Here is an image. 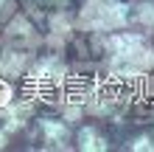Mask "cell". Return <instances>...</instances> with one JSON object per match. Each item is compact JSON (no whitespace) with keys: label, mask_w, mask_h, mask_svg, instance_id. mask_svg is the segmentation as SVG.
I'll return each mask as SVG.
<instances>
[{"label":"cell","mask_w":154,"mask_h":152,"mask_svg":"<svg viewBox=\"0 0 154 152\" xmlns=\"http://www.w3.org/2000/svg\"><path fill=\"white\" fill-rule=\"evenodd\" d=\"M6 141H8V132H6V130H0V149L6 147Z\"/></svg>","instance_id":"obj_12"},{"label":"cell","mask_w":154,"mask_h":152,"mask_svg":"<svg viewBox=\"0 0 154 152\" xmlns=\"http://www.w3.org/2000/svg\"><path fill=\"white\" fill-rule=\"evenodd\" d=\"M132 149L134 152H143V149H154V138H149V135H140L137 141L132 144Z\"/></svg>","instance_id":"obj_10"},{"label":"cell","mask_w":154,"mask_h":152,"mask_svg":"<svg viewBox=\"0 0 154 152\" xmlns=\"http://www.w3.org/2000/svg\"><path fill=\"white\" fill-rule=\"evenodd\" d=\"M28 73H31V82L37 85V90L48 96L53 87L62 82V76H65V65H62L59 57H42V59H37L31 65Z\"/></svg>","instance_id":"obj_2"},{"label":"cell","mask_w":154,"mask_h":152,"mask_svg":"<svg viewBox=\"0 0 154 152\" xmlns=\"http://www.w3.org/2000/svg\"><path fill=\"white\" fill-rule=\"evenodd\" d=\"M51 28H53V34L67 37V34H70V20H67V14H65V11L53 14V17H51Z\"/></svg>","instance_id":"obj_8"},{"label":"cell","mask_w":154,"mask_h":152,"mask_svg":"<svg viewBox=\"0 0 154 152\" xmlns=\"http://www.w3.org/2000/svg\"><path fill=\"white\" fill-rule=\"evenodd\" d=\"M0 68L6 70V73H23L25 70V53L20 51V48H8V51H3V57H0Z\"/></svg>","instance_id":"obj_7"},{"label":"cell","mask_w":154,"mask_h":152,"mask_svg":"<svg viewBox=\"0 0 154 152\" xmlns=\"http://www.w3.org/2000/svg\"><path fill=\"white\" fill-rule=\"evenodd\" d=\"M104 45L112 57H126V53L146 48V37L143 34H132V31H115L109 37H104Z\"/></svg>","instance_id":"obj_3"},{"label":"cell","mask_w":154,"mask_h":152,"mask_svg":"<svg viewBox=\"0 0 154 152\" xmlns=\"http://www.w3.org/2000/svg\"><path fill=\"white\" fill-rule=\"evenodd\" d=\"M14 14V0H0V20H8Z\"/></svg>","instance_id":"obj_11"},{"label":"cell","mask_w":154,"mask_h":152,"mask_svg":"<svg viewBox=\"0 0 154 152\" xmlns=\"http://www.w3.org/2000/svg\"><path fill=\"white\" fill-rule=\"evenodd\" d=\"M6 42L14 48H31L37 37H34V28L25 17H8V25H6Z\"/></svg>","instance_id":"obj_4"},{"label":"cell","mask_w":154,"mask_h":152,"mask_svg":"<svg viewBox=\"0 0 154 152\" xmlns=\"http://www.w3.org/2000/svg\"><path fill=\"white\" fill-rule=\"evenodd\" d=\"M79 147L87 149V152H104L106 149V138L95 127H81L79 130Z\"/></svg>","instance_id":"obj_6"},{"label":"cell","mask_w":154,"mask_h":152,"mask_svg":"<svg viewBox=\"0 0 154 152\" xmlns=\"http://www.w3.org/2000/svg\"><path fill=\"white\" fill-rule=\"evenodd\" d=\"M129 8L121 0H87L79 14V25L84 31H115L126 25Z\"/></svg>","instance_id":"obj_1"},{"label":"cell","mask_w":154,"mask_h":152,"mask_svg":"<svg viewBox=\"0 0 154 152\" xmlns=\"http://www.w3.org/2000/svg\"><path fill=\"white\" fill-rule=\"evenodd\" d=\"M39 132H42V138H45L48 147H59V149L65 147L67 138H70V130L62 121H53V118H42L39 121Z\"/></svg>","instance_id":"obj_5"},{"label":"cell","mask_w":154,"mask_h":152,"mask_svg":"<svg viewBox=\"0 0 154 152\" xmlns=\"http://www.w3.org/2000/svg\"><path fill=\"white\" fill-rule=\"evenodd\" d=\"M11 99H14V90H11V85H8L6 79H0V107H6Z\"/></svg>","instance_id":"obj_9"}]
</instances>
